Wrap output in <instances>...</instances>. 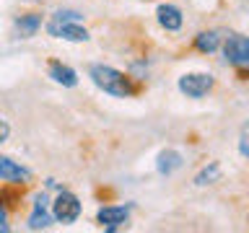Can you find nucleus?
Segmentation results:
<instances>
[{
	"label": "nucleus",
	"instance_id": "18",
	"mask_svg": "<svg viewBox=\"0 0 249 233\" xmlns=\"http://www.w3.org/2000/svg\"><path fill=\"white\" fill-rule=\"evenodd\" d=\"M0 231H8V215H5V210H3V205H0Z\"/></svg>",
	"mask_w": 249,
	"mask_h": 233
},
{
	"label": "nucleus",
	"instance_id": "2",
	"mask_svg": "<svg viewBox=\"0 0 249 233\" xmlns=\"http://www.w3.org/2000/svg\"><path fill=\"white\" fill-rule=\"evenodd\" d=\"M223 57L229 65H233L239 73L249 75V36L244 34H229L223 42Z\"/></svg>",
	"mask_w": 249,
	"mask_h": 233
},
{
	"label": "nucleus",
	"instance_id": "16",
	"mask_svg": "<svg viewBox=\"0 0 249 233\" xmlns=\"http://www.w3.org/2000/svg\"><path fill=\"white\" fill-rule=\"evenodd\" d=\"M52 18L54 21H81V13L78 11H54Z\"/></svg>",
	"mask_w": 249,
	"mask_h": 233
},
{
	"label": "nucleus",
	"instance_id": "13",
	"mask_svg": "<svg viewBox=\"0 0 249 233\" xmlns=\"http://www.w3.org/2000/svg\"><path fill=\"white\" fill-rule=\"evenodd\" d=\"M218 47H221V34H218V31H200V34L195 36V50L202 52V54L215 52Z\"/></svg>",
	"mask_w": 249,
	"mask_h": 233
},
{
	"label": "nucleus",
	"instance_id": "15",
	"mask_svg": "<svg viewBox=\"0 0 249 233\" xmlns=\"http://www.w3.org/2000/svg\"><path fill=\"white\" fill-rule=\"evenodd\" d=\"M239 153L244 155V158H249V122L244 124V130H241V135H239Z\"/></svg>",
	"mask_w": 249,
	"mask_h": 233
},
{
	"label": "nucleus",
	"instance_id": "8",
	"mask_svg": "<svg viewBox=\"0 0 249 233\" xmlns=\"http://www.w3.org/2000/svg\"><path fill=\"white\" fill-rule=\"evenodd\" d=\"M0 179L11 184H26L31 182V171L21 163H16L13 158H8V155H0Z\"/></svg>",
	"mask_w": 249,
	"mask_h": 233
},
{
	"label": "nucleus",
	"instance_id": "10",
	"mask_svg": "<svg viewBox=\"0 0 249 233\" xmlns=\"http://www.w3.org/2000/svg\"><path fill=\"white\" fill-rule=\"evenodd\" d=\"M39 29H42V13H26L13 21V31L18 39H31Z\"/></svg>",
	"mask_w": 249,
	"mask_h": 233
},
{
	"label": "nucleus",
	"instance_id": "12",
	"mask_svg": "<svg viewBox=\"0 0 249 233\" xmlns=\"http://www.w3.org/2000/svg\"><path fill=\"white\" fill-rule=\"evenodd\" d=\"M182 153L179 150H171V148H166V150L159 153V158H156V171H159L161 176H171L177 168H182Z\"/></svg>",
	"mask_w": 249,
	"mask_h": 233
},
{
	"label": "nucleus",
	"instance_id": "6",
	"mask_svg": "<svg viewBox=\"0 0 249 233\" xmlns=\"http://www.w3.org/2000/svg\"><path fill=\"white\" fill-rule=\"evenodd\" d=\"M52 205H50V200H47V194H36L34 197V210H31V215H29V231H42V228H50L52 225Z\"/></svg>",
	"mask_w": 249,
	"mask_h": 233
},
{
	"label": "nucleus",
	"instance_id": "4",
	"mask_svg": "<svg viewBox=\"0 0 249 233\" xmlns=\"http://www.w3.org/2000/svg\"><path fill=\"white\" fill-rule=\"evenodd\" d=\"M213 83H215V78L210 73H187V75L179 78L177 85L187 99H202L210 88H213Z\"/></svg>",
	"mask_w": 249,
	"mask_h": 233
},
{
	"label": "nucleus",
	"instance_id": "3",
	"mask_svg": "<svg viewBox=\"0 0 249 233\" xmlns=\"http://www.w3.org/2000/svg\"><path fill=\"white\" fill-rule=\"evenodd\" d=\"M52 217L62 225H70L81 217V200L75 197L73 192L60 189L57 197L52 200Z\"/></svg>",
	"mask_w": 249,
	"mask_h": 233
},
{
	"label": "nucleus",
	"instance_id": "11",
	"mask_svg": "<svg viewBox=\"0 0 249 233\" xmlns=\"http://www.w3.org/2000/svg\"><path fill=\"white\" fill-rule=\"evenodd\" d=\"M50 78L54 83L65 85V88H75L78 85V73L70 65H62L60 60H52L50 62Z\"/></svg>",
	"mask_w": 249,
	"mask_h": 233
},
{
	"label": "nucleus",
	"instance_id": "5",
	"mask_svg": "<svg viewBox=\"0 0 249 233\" xmlns=\"http://www.w3.org/2000/svg\"><path fill=\"white\" fill-rule=\"evenodd\" d=\"M47 34L54 39H65V42H89V31L81 26V21H54L47 23Z\"/></svg>",
	"mask_w": 249,
	"mask_h": 233
},
{
	"label": "nucleus",
	"instance_id": "17",
	"mask_svg": "<svg viewBox=\"0 0 249 233\" xmlns=\"http://www.w3.org/2000/svg\"><path fill=\"white\" fill-rule=\"evenodd\" d=\"M8 135H11V124H8L5 119H0V143H5Z\"/></svg>",
	"mask_w": 249,
	"mask_h": 233
},
{
	"label": "nucleus",
	"instance_id": "1",
	"mask_svg": "<svg viewBox=\"0 0 249 233\" xmlns=\"http://www.w3.org/2000/svg\"><path fill=\"white\" fill-rule=\"evenodd\" d=\"M89 78L93 81L96 88H101L104 93L109 96H117V99H127L135 93V83L130 81L127 75L122 73V70H117L112 65H104V62H99V65H91L89 67Z\"/></svg>",
	"mask_w": 249,
	"mask_h": 233
},
{
	"label": "nucleus",
	"instance_id": "7",
	"mask_svg": "<svg viewBox=\"0 0 249 233\" xmlns=\"http://www.w3.org/2000/svg\"><path fill=\"white\" fill-rule=\"evenodd\" d=\"M96 220H99L101 228H107V231L122 228V225L130 220V205H109V207H101L99 213H96Z\"/></svg>",
	"mask_w": 249,
	"mask_h": 233
},
{
	"label": "nucleus",
	"instance_id": "9",
	"mask_svg": "<svg viewBox=\"0 0 249 233\" xmlns=\"http://www.w3.org/2000/svg\"><path fill=\"white\" fill-rule=\"evenodd\" d=\"M156 18H159L161 29H166V31H179V29H182V23H184L182 11H179L177 5H171V3L159 5V11H156Z\"/></svg>",
	"mask_w": 249,
	"mask_h": 233
},
{
	"label": "nucleus",
	"instance_id": "14",
	"mask_svg": "<svg viewBox=\"0 0 249 233\" xmlns=\"http://www.w3.org/2000/svg\"><path fill=\"white\" fill-rule=\"evenodd\" d=\"M218 179H221V163H208L205 168L200 171L197 176H195V184L197 186H205V184H213V182H218Z\"/></svg>",
	"mask_w": 249,
	"mask_h": 233
}]
</instances>
